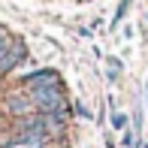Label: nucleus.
<instances>
[{"label":"nucleus","instance_id":"f257e3e1","mask_svg":"<svg viewBox=\"0 0 148 148\" xmlns=\"http://www.w3.org/2000/svg\"><path fill=\"white\" fill-rule=\"evenodd\" d=\"M27 97L33 100L36 112L42 115H51V112H60L66 109V100H64V88L60 85H45V88H30Z\"/></svg>","mask_w":148,"mask_h":148},{"label":"nucleus","instance_id":"39448f33","mask_svg":"<svg viewBox=\"0 0 148 148\" xmlns=\"http://www.w3.org/2000/svg\"><path fill=\"white\" fill-rule=\"evenodd\" d=\"M112 127L115 130H127V115L124 112H112Z\"/></svg>","mask_w":148,"mask_h":148},{"label":"nucleus","instance_id":"f03ea898","mask_svg":"<svg viewBox=\"0 0 148 148\" xmlns=\"http://www.w3.org/2000/svg\"><path fill=\"white\" fill-rule=\"evenodd\" d=\"M24 58H27V49H24V42H18V39H15V42L0 55V76H3V73H12Z\"/></svg>","mask_w":148,"mask_h":148},{"label":"nucleus","instance_id":"6e6552de","mask_svg":"<svg viewBox=\"0 0 148 148\" xmlns=\"http://www.w3.org/2000/svg\"><path fill=\"white\" fill-rule=\"evenodd\" d=\"M3 39H9V30H6L3 24H0V42H3Z\"/></svg>","mask_w":148,"mask_h":148},{"label":"nucleus","instance_id":"1a4fd4ad","mask_svg":"<svg viewBox=\"0 0 148 148\" xmlns=\"http://www.w3.org/2000/svg\"><path fill=\"white\" fill-rule=\"evenodd\" d=\"M145 94H148V91H145Z\"/></svg>","mask_w":148,"mask_h":148},{"label":"nucleus","instance_id":"7ed1b4c3","mask_svg":"<svg viewBox=\"0 0 148 148\" xmlns=\"http://www.w3.org/2000/svg\"><path fill=\"white\" fill-rule=\"evenodd\" d=\"M21 85L30 91V88H45V85H60V79L55 70H33V73L21 76Z\"/></svg>","mask_w":148,"mask_h":148},{"label":"nucleus","instance_id":"423d86ee","mask_svg":"<svg viewBox=\"0 0 148 148\" xmlns=\"http://www.w3.org/2000/svg\"><path fill=\"white\" fill-rule=\"evenodd\" d=\"M76 115H79V118H91V112H88V109H85V106H82V103H76Z\"/></svg>","mask_w":148,"mask_h":148},{"label":"nucleus","instance_id":"20e7f679","mask_svg":"<svg viewBox=\"0 0 148 148\" xmlns=\"http://www.w3.org/2000/svg\"><path fill=\"white\" fill-rule=\"evenodd\" d=\"M127 9H130V0H121V3H118V9H115V18H112V27H115L121 18L127 15Z\"/></svg>","mask_w":148,"mask_h":148},{"label":"nucleus","instance_id":"0eeeda50","mask_svg":"<svg viewBox=\"0 0 148 148\" xmlns=\"http://www.w3.org/2000/svg\"><path fill=\"white\" fill-rule=\"evenodd\" d=\"M121 142H124L127 148H130V145H133V133H130V130H124V139H121Z\"/></svg>","mask_w":148,"mask_h":148}]
</instances>
